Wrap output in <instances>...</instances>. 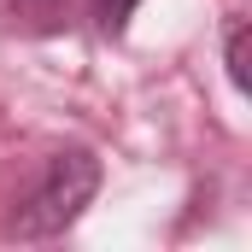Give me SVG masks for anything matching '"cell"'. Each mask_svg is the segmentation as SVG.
<instances>
[{
    "label": "cell",
    "instance_id": "3",
    "mask_svg": "<svg viewBox=\"0 0 252 252\" xmlns=\"http://www.w3.org/2000/svg\"><path fill=\"white\" fill-rule=\"evenodd\" d=\"M223 59H229V82L247 94V88H252V70H247V24H229V47H223Z\"/></svg>",
    "mask_w": 252,
    "mask_h": 252
},
{
    "label": "cell",
    "instance_id": "2",
    "mask_svg": "<svg viewBox=\"0 0 252 252\" xmlns=\"http://www.w3.org/2000/svg\"><path fill=\"white\" fill-rule=\"evenodd\" d=\"M135 6L141 0H88V12H94V24H100V35H124L129 30V18H135Z\"/></svg>",
    "mask_w": 252,
    "mask_h": 252
},
{
    "label": "cell",
    "instance_id": "1",
    "mask_svg": "<svg viewBox=\"0 0 252 252\" xmlns=\"http://www.w3.org/2000/svg\"><path fill=\"white\" fill-rule=\"evenodd\" d=\"M94 193H100V158L88 147H59L41 164V176L30 182V193L18 199V211H12L6 229L18 241H53V235H64L94 205Z\"/></svg>",
    "mask_w": 252,
    "mask_h": 252
}]
</instances>
